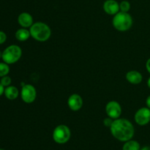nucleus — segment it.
<instances>
[{
	"label": "nucleus",
	"mask_w": 150,
	"mask_h": 150,
	"mask_svg": "<svg viewBox=\"0 0 150 150\" xmlns=\"http://www.w3.org/2000/svg\"><path fill=\"white\" fill-rule=\"evenodd\" d=\"M18 22L22 28H30L34 23L33 18L29 13H21L18 17Z\"/></svg>",
	"instance_id": "11"
},
{
	"label": "nucleus",
	"mask_w": 150,
	"mask_h": 150,
	"mask_svg": "<svg viewBox=\"0 0 150 150\" xmlns=\"http://www.w3.org/2000/svg\"><path fill=\"white\" fill-rule=\"evenodd\" d=\"M15 35H16V39L21 42L26 41L31 36L30 32L26 28H21V29H18Z\"/></svg>",
	"instance_id": "14"
},
{
	"label": "nucleus",
	"mask_w": 150,
	"mask_h": 150,
	"mask_svg": "<svg viewBox=\"0 0 150 150\" xmlns=\"http://www.w3.org/2000/svg\"><path fill=\"white\" fill-rule=\"evenodd\" d=\"M140 144L135 140H130L125 142L122 146V150H140Z\"/></svg>",
	"instance_id": "15"
},
{
	"label": "nucleus",
	"mask_w": 150,
	"mask_h": 150,
	"mask_svg": "<svg viewBox=\"0 0 150 150\" xmlns=\"http://www.w3.org/2000/svg\"><path fill=\"white\" fill-rule=\"evenodd\" d=\"M22 55V50L18 45H11L2 51L3 62L8 64H14L21 59Z\"/></svg>",
	"instance_id": "4"
},
{
	"label": "nucleus",
	"mask_w": 150,
	"mask_h": 150,
	"mask_svg": "<svg viewBox=\"0 0 150 150\" xmlns=\"http://www.w3.org/2000/svg\"><path fill=\"white\" fill-rule=\"evenodd\" d=\"M130 9V4L129 1H121L120 3V10L121 12H125V13H128Z\"/></svg>",
	"instance_id": "17"
},
{
	"label": "nucleus",
	"mask_w": 150,
	"mask_h": 150,
	"mask_svg": "<svg viewBox=\"0 0 150 150\" xmlns=\"http://www.w3.org/2000/svg\"><path fill=\"white\" fill-rule=\"evenodd\" d=\"M140 150H150V146H143L142 148H141Z\"/></svg>",
	"instance_id": "24"
},
{
	"label": "nucleus",
	"mask_w": 150,
	"mask_h": 150,
	"mask_svg": "<svg viewBox=\"0 0 150 150\" xmlns=\"http://www.w3.org/2000/svg\"><path fill=\"white\" fill-rule=\"evenodd\" d=\"M105 112L108 117L116 120L120 118L122 114V107L120 104L117 101H110L106 104L105 106Z\"/></svg>",
	"instance_id": "7"
},
{
	"label": "nucleus",
	"mask_w": 150,
	"mask_h": 150,
	"mask_svg": "<svg viewBox=\"0 0 150 150\" xmlns=\"http://www.w3.org/2000/svg\"><path fill=\"white\" fill-rule=\"evenodd\" d=\"M0 150H4V149H0Z\"/></svg>",
	"instance_id": "27"
},
{
	"label": "nucleus",
	"mask_w": 150,
	"mask_h": 150,
	"mask_svg": "<svg viewBox=\"0 0 150 150\" xmlns=\"http://www.w3.org/2000/svg\"><path fill=\"white\" fill-rule=\"evenodd\" d=\"M31 37L38 42H45L51 35V29L48 25L43 22L34 23L29 28Z\"/></svg>",
	"instance_id": "2"
},
{
	"label": "nucleus",
	"mask_w": 150,
	"mask_h": 150,
	"mask_svg": "<svg viewBox=\"0 0 150 150\" xmlns=\"http://www.w3.org/2000/svg\"><path fill=\"white\" fill-rule=\"evenodd\" d=\"M126 80L132 84H139L143 80L142 73L137 70H130L126 73Z\"/></svg>",
	"instance_id": "12"
},
{
	"label": "nucleus",
	"mask_w": 150,
	"mask_h": 150,
	"mask_svg": "<svg viewBox=\"0 0 150 150\" xmlns=\"http://www.w3.org/2000/svg\"><path fill=\"white\" fill-rule=\"evenodd\" d=\"M112 136L120 142H125L133 139L135 129L133 124L126 119L118 118L113 121L111 127Z\"/></svg>",
	"instance_id": "1"
},
{
	"label": "nucleus",
	"mask_w": 150,
	"mask_h": 150,
	"mask_svg": "<svg viewBox=\"0 0 150 150\" xmlns=\"http://www.w3.org/2000/svg\"><path fill=\"white\" fill-rule=\"evenodd\" d=\"M112 120L113 119L110 118V117L105 118V120H103V125L105 126V127H111V125H112V123H113V121H114V120Z\"/></svg>",
	"instance_id": "19"
},
{
	"label": "nucleus",
	"mask_w": 150,
	"mask_h": 150,
	"mask_svg": "<svg viewBox=\"0 0 150 150\" xmlns=\"http://www.w3.org/2000/svg\"><path fill=\"white\" fill-rule=\"evenodd\" d=\"M10 72L9 64L5 62H0V77L7 76Z\"/></svg>",
	"instance_id": "16"
},
{
	"label": "nucleus",
	"mask_w": 150,
	"mask_h": 150,
	"mask_svg": "<svg viewBox=\"0 0 150 150\" xmlns=\"http://www.w3.org/2000/svg\"><path fill=\"white\" fill-rule=\"evenodd\" d=\"M103 10L108 15L114 16L120 11V4L116 0H106L103 3Z\"/></svg>",
	"instance_id": "10"
},
{
	"label": "nucleus",
	"mask_w": 150,
	"mask_h": 150,
	"mask_svg": "<svg viewBox=\"0 0 150 150\" xmlns=\"http://www.w3.org/2000/svg\"><path fill=\"white\" fill-rule=\"evenodd\" d=\"M71 132L70 128L65 125H59L57 126L53 131L52 137L54 142L59 144L67 143L70 139Z\"/></svg>",
	"instance_id": "5"
},
{
	"label": "nucleus",
	"mask_w": 150,
	"mask_h": 150,
	"mask_svg": "<svg viewBox=\"0 0 150 150\" xmlns=\"http://www.w3.org/2000/svg\"><path fill=\"white\" fill-rule=\"evenodd\" d=\"M147 86H148V87L150 89V77L149 78V79H148V81H147Z\"/></svg>",
	"instance_id": "25"
},
{
	"label": "nucleus",
	"mask_w": 150,
	"mask_h": 150,
	"mask_svg": "<svg viewBox=\"0 0 150 150\" xmlns=\"http://www.w3.org/2000/svg\"><path fill=\"white\" fill-rule=\"evenodd\" d=\"M146 70H147V71L149 72V73L150 74V58L147 60V61H146Z\"/></svg>",
	"instance_id": "21"
},
{
	"label": "nucleus",
	"mask_w": 150,
	"mask_h": 150,
	"mask_svg": "<svg viewBox=\"0 0 150 150\" xmlns=\"http://www.w3.org/2000/svg\"><path fill=\"white\" fill-rule=\"evenodd\" d=\"M7 40V35L2 31H0V45L3 44Z\"/></svg>",
	"instance_id": "20"
},
{
	"label": "nucleus",
	"mask_w": 150,
	"mask_h": 150,
	"mask_svg": "<svg viewBox=\"0 0 150 150\" xmlns=\"http://www.w3.org/2000/svg\"><path fill=\"white\" fill-rule=\"evenodd\" d=\"M134 119L139 125H146L150 122V109L146 107L139 108L135 114Z\"/></svg>",
	"instance_id": "8"
},
{
	"label": "nucleus",
	"mask_w": 150,
	"mask_h": 150,
	"mask_svg": "<svg viewBox=\"0 0 150 150\" xmlns=\"http://www.w3.org/2000/svg\"><path fill=\"white\" fill-rule=\"evenodd\" d=\"M21 97L22 100L26 103H32L35 100L37 97V91L35 86L32 84H24L21 91Z\"/></svg>",
	"instance_id": "6"
},
{
	"label": "nucleus",
	"mask_w": 150,
	"mask_h": 150,
	"mask_svg": "<svg viewBox=\"0 0 150 150\" xmlns=\"http://www.w3.org/2000/svg\"><path fill=\"white\" fill-rule=\"evenodd\" d=\"M68 107L73 111H78L83 106V99L78 94H73L67 100Z\"/></svg>",
	"instance_id": "9"
},
{
	"label": "nucleus",
	"mask_w": 150,
	"mask_h": 150,
	"mask_svg": "<svg viewBox=\"0 0 150 150\" xmlns=\"http://www.w3.org/2000/svg\"><path fill=\"white\" fill-rule=\"evenodd\" d=\"M146 104L147 105V108H149L150 109V95L146 98Z\"/></svg>",
	"instance_id": "23"
},
{
	"label": "nucleus",
	"mask_w": 150,
	"mask_h": 150,
	"mask_svg": "<svg viewBox=\"0 0 150 150\" xmlns=\"http://www.w3.org/2000/svg\"><path fill=\"white\" fill-rule=\"evenodd\" d=\"M1 57H2V52L0 51V58H1Z\"/></svg>",
	"instance_id": "26"
},
{
	"label": "nucleus",
	"mask_w": 150,
	"mask_h": 150,
	"mask_svg": "<svg viewBox=\"0 0 150 150\" xmlns=\"http://www.w3.org/2000/svg\"><path fill=\"white\" fill-rule=\"evenodd\" d=\"M4 89H5V87H4V86H3V85L1 84V83H0V96H1V95H2L3 94H4Z\"/></svg>",
	"instance_id": "22"
},
{
	"label": "nucleus",
	"mask_w": 150,
	"mask_h": 150,
	"mask_svg": "<svg viewBox=\"0 0 150 150\" xmlns=\"http://www.w3.org/2000/svg\"><path fill=\"white\" fill-rule=\"evenodd\" d=\"M133 18L128 13L120 11L114 15L112 20L114 27L120 32L129 30L133 26Z\"/></svg>",
	"instance_id": "3"
},
{
	"label": "nucleus",
	"mask_w": 150,
	"mask_h": 150,
	"mask_svg": "<svg viewBox=\"0 0 150 150\" xmlns=\"http://www.w3.org/2000/svg\"><path fill=\"white\" fill-rule=\"evenodd\" d=\"M11 82H12L11 78L8 76H3V77H1V81H0V83H1V84L4 86V87H7V86H10V84H11Z\"/></svg>",
	"instance_id": "18"
},
{
	"label": "nucleus",
	"mask_w": 150,
	"mask_h": 150,
	"mask_svg": "<svg viewBox=\"0 0 150 150\" xmlns=\"http://www.w3.org/2000/svg\"><path fill=\"white\" fill-rule=\"evenodd\" d=\"M4 94L7 99L10 100H16L18 97L19 91L17 87L10 85V86L5 87Z\"/></svg>",
	"instance_id": "13"
}]
</instances>
